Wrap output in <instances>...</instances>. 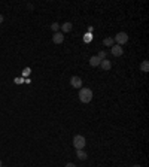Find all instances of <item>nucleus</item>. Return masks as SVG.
I'll list each match as a JSON object with an SVG mask.
<instances>
[{"instance_id":"f257e3e1","label":"nucleus","mask_w":149,"mask_h":167,"mask_svg":"<svg viewBox=\"0 0 149 167\" xmlns=\"http://www.w3.org/2000/svg\"><path fill=\"white\" fill-rule=\"evenodd\" d=\"M79 100L81 103H90L92 100V90L91 88H87V87H82L79 90Z\"/></svg>"},{"instance_id":"f03ea898","label":"nucleus","mask_w":149,"mask_h":167,"mask_svg":"<svg viewBox=\"0 0 149 167\" xmlns=\"http://www.w3.org/2000/svg\"><path fill=\"white\" fill-rule=\"evenodd\" d=\"M85 145H87V140H85V137L81 136V134H76L73 137V146L76 149H83L85 148Z\"/></svg>"},{"instance_id":"7ed1b4c3","label":"nucleus","mask_w":149,"mask_h":167,"mask_svg":"<svg viewBox=\"0 0 149 167\" xmlns=\"http://www.w3.org/2000/svg\"><path fill=\"white\" fill-rule=\"evenodd\" d=\"M113 41H115L116 45L122 46L124 43H127V42H128V34L125 33V32H119V33H116V36L113 37Z\"/></svg>"},{"instance_id":"20e7f679","label":"nucleus","mask_w":149,"mask_h":167,"mask_svg":"<svg viewBox=\"0 0 149 167\" xmlns=\"http://www.w3.org/2000/svg\"><path fill=\"white\" fill-rule=\"evenodd\" d=\"M70 85L73 87V88H82V79H81V76H72L70 78Z\"/></svg>"},{"instance_id":"39448f33","label":"nucleus","mask_w":149,"mask_h":167,"mask_svg":"<svg viewBox=\"0 0 149 167\" xmlns=\"http://www.w3.org/2000/svg\"><path fill=\"white\" fill-rule=\"evenodd\" d=\"M110 52H112L113 57H121L124 51H122V46H119V45H116L115 43L113 46H110Z\"/></svg>"},{"instance_id":"423d86ee","label":"nucleus","mask_w":149,"mask_h":167,"mask_svg":"<svg viewBox=\"0 0 149 167\" xmlns=\"http://www.w3.org/2000/svg\"><path fill=\"white\" fill-rule=\"evenodd\" d=\"M63 41H64V34L63 33H54V36H52V42L55 43V45H60V43H63Z\"/></svg>"},{"instance_id":"0eeeda50","label":"nucleus","mask_w":149,"mask_h":167,"mask_svg":"<svg viewBox=\"0 0 149 167\" xmlns=\"http://www.w3.org/2000/svg\"><path fill=\"white\" fill-rule=\"evenodd\" d=\"M100 67H101L104 72H108V70L112 69V63H110L109 60H101V61H100Z\"/></svg>"},{"instance_id":"6e6552de","label":"nucleus","mask_w":149,"mask_h":167,"mask_svg":"<svg viewBox=\"0 0 149 167\" xmlns=\"http://www.w3.org/2000/svg\"><path fill=\"white\" fill-rule=\"evenodd\" d=\"M76 157H78V160L83 161V160L88 158V154H87L83 149H76Z\"/></svg>"},{"instance_id":"1a4fd4ad","label":"nucleus","mask_w":149,"mask_h":167,"mask_svg":"<svg viewBox=\"0 0 149 167\" xmlns=\"http://www.w3.org/2000/svg\"><path fill=\"white\" fill-rule=\"evenodd\" d=\"M72 27H73V25H72V23H69V21H67V23H64L63 25H60V28H61L63 34H64V33H69V32L72 30Z\"/></svg>"},{"instance_id":"9d476101","label":"nucleus","mask_w":149,"mask_h":167,"mask_svg":"<svg viewBox=\"0 0 149 167\" xmlns=\"http://www.w3.org/2000/svg\"><path fill=\"white\" fill-rule=\"evenodd\" d=\"M100 61H101V60H100L97 55H92L91 58H90V64H91L92 67H97V66H100Z\"/></svg>"},{"instance_id":"9b49d317","label":"nucleus","mask_w":149,"mask_h":167,"mask_svg":"<svg viewBox=\"0 0 149 167\" xmlns=\"http://www.w3.org/2000/svg\"><path fill=\"white\" fill-rule=\"evenodd\" d=\"M103 45L104 46H113L115 45V41H113V37H106V39H103Z\"/></svg>"},{"instance_id":"f8f14e48","label":"nucleus","mask_w":149,"mask_h":167,"mask_svg":"<svg viewBox=\"0 0 149 167\" xmlns=\"http://www.w3.org/2000/svg\"><path fill=\"white\" fill-rule=\"evenodd\" d=\"M140 70H142V72H145V73H148V70H149L148 60H145V61H142V63H140Z\"/></svg>"},{"instance_id":"ddd939ff","label":"nucleus","mask_w":149,"mask_h":167,"mask_svg":"<svg viewBox=\"0 0 149 167\" xmlns=\"http://www.w3.org/2000/svg\"><path fill=\"white\" fill-rule=\"evenodd\" d=\"M51 28H52L54 33H58V30H60V24H58V23H52V24H51Z\"/></svg>"},{"instance_id":"4468645a","label":"nucleus","mask_w":149,"mask_h":167,"mask_svg":"<svg viewBox=\"0 0 149 167\" xmlns=\"http://www.w3.org/2000/svg\"><path fill=\"white\" fill-rule=\"evenodd\" d=\"M97 57H99L100 60H106V57H108V52H106V51H100L99 54H97Z\"/></svg>"},{"instance_id":"2eb2a0df","label":"nucleus","mask_w":149,"mask_h":167,"mask_svg":"<svg viewBox=\"0 0 149 167\" xmlns=\"http://www.w3.org/2000/svg\"><path fill=\"white\" fill-rule=\"evenodd\" d=\"M91 41V34H87V36H85V42H90Z\"/></svg>"},{"instance_id":"dca6fc26","label":"nucleus","mask_w":149,"mask_h":167,"mask_svg":"<svg viewBox=\"0 0 149 167\" xmlns=\"http://www.w3.org/2000/svg\"><path fill=\"white\" fill-rule=\"evenodd\" d=\"M66 167H76V166H74L73 163H67V164H66Z\"/></svg>"},{"instance_id":"f3484780","label":"nucleus","mask_w":149,"mask_h":167,"mask_svg":"<svg viewBox=\"0 0 149 167\" xmlns=\"http://www.w3.org/2000/svg\"><path fill=\"white\" fill-rule=\"evenodd\" d=\"M2 23H3V15L0 14V24H2Z\"/></svg>"},{"instance_id":"a211bd4d","label":"nucleus","mask_w":149,"mask_h":167,"mask_svg":"<svg viewBox=\"0 0 149 167\" xmlns=\"http://www.w3.org/2000/svg\"><path fill=\"white\" fill-rule=\"evenodd\" d=\"M131 167H142V166H139V164H134V166H131Z\"/></svg>"},{"instance_id":"6ab92c4d","label":"nucleus","mask_w":149,"mask_h":167,"mask_svg":"<svg viewBox=\"0 0 149 167\" xmlns=\"http://www.w3.org/2000/svg\"><path fill=\"white\" fill-rule=\"evenodd\" d=\"M0 167H2V160H0Z\"/></svg>"},{"instance_id":"aec40b11","label":"nucleus","mask_w":149,"mask_h":167,"mask_svg":"<svg viewBox=\"0 0 149 167\" xmlns=\"http://www.w3.org/2000/svg\"><path fill=\"white\" fill-rule=\"evenodd\" d=\"M2 167H3V166H2Z\"/></svg>"}]
</instances>
